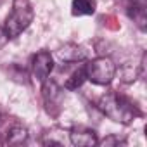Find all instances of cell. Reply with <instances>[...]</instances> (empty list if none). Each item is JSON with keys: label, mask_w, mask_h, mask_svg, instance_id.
I'll return each mask as SVG.
<instances>
[{"label": "cell", "mask_w": 147, "mask_h": 147, "mask_svg": "<svg viewBox=\"0 0 147 147\" xmlns=\"http://www.w3.org/2000/svg\"><path fill=\"white\" fill-rule=\"evenodd\" d=\"M99 109L102 111V114H106L109 119L121 123V125H128L133 121L135 116H138L137 107L123 95L116 94V92H109L104 94L99 99Z\"/></svg>", "instance_id": "obj_1"}, {"label": "cell", "mask_w": 147, "mask_h": 147, "mask_svg": "<svg viewBox=\"0 0 147 147\" xmlns=\"http://www.w3.org/2000/svg\"><path fill=\"white\" fill-rule=\"evenodd\" d=\"M33 18H35V11H33V5L30 0H14L12 9H11L7 19H5V24H4L7 36L9 38L19 36L24 30H28Z\"/></svg>", "instance_id": "obj_2"}, {"label": "cell", "mask_w": 147, "mask_h": 147, "mask_svg": "<svg viewBox=\"0 0 147 147\" xmlns=\"http://www.w3.org/2000/svg\"><path fill=\"white\" fill-rule=\"evenodd\" d=\"M87 80L95 85H109L116 75V64L109 57H95L85 64Z\"/></svg>", "instance_id": "obj_3"}, {"label": "cell", "mask_w": 147, "mask_h": 147, "mask_svg": "<svg viewBox=\"0 0 147 147\" xmlns=\"http://www.w3.org/2000/svg\"><path fill=\"white\" fill-rule=\"evenodd\" d=\"M54 69V57L49 50H40L31 59V76L43 83Z\"/></svg>", "instance_id": "obj_4"}, {"label": "cell", "mask_w": 147, "mask_h": 147, "mask_svg": "<svg viewBox=\"0 0 147 147\" xmlns=\"http://www.w3.org/2000/svg\"><path fill=\"white\" fill-rule=\"evenodd\" d=\"M69 142L73 145H78V147H92L99 140H97V133L94 130L80 126V128H73L69 131Z\"/></svg>", "instance_id": "obj_5"}, {"label": "cell", "mask_w": 147, "mask_h": 147, "mask_svg": "<svg viewBox=\"0 0 147 147\" xmlns=\"http://www.w3.org/2000/svg\"><path fill=\"white\" fill-rule=\"evenodd\" d=\"M85 55H87L85 50L76 43H67L57 50V57L62 62H78V61H83Z\"/></svg>", "instance_id": "obj_6"}, {"label": "cell", "mask_w": 147, "mask_h": 147, "mask_svg": "<svg viewBox=\"0 0 147 147\" xmlns=\"http://www.w3.org/2000/svg\"><path fill=\"white\" fill-rule=\"evenodd\" d=\"M26 140H28V130L19 123H14L5 131V144L9 145H21V144H26Z\"/></svg>", "instance_id": "obj_7"}, {"label": "cell", "mask_w": 147, "mask_h": 147, "mask_svg": "<svg viewBox=\"0 0 147 147\" xmlns=\"http://www.w3.org/2000/svg\"><path fill=\"white\" fill-rule=\"evenodd\" d=\"M97 9V0H73L71 14L73 16H92Z\"/></svg>", "instance_id": "obj_8"}, {"label": "cell", "mask_w": 147, "mask_h": 147, "mask_svg": "<svg viewBox=\"0 0 147 147\" xmlns=\"http://www.w3.org/2000/svg\"><path fill=\"white\" fill-rule=\"evenodd\" d=\"M85 82H87V71H85V66H80V67H76L71 73L69 78H66L64 87L67 90H78Z\"/></svg>", "instance_id": "obj_9"}, {"label": "cell", "mask_w": 147, "mask_h": 147, "mask_svg": "<svg viewBox=\"0 0 147 147\" xmlns=\"http://www.w3.org/2000/svg\"><path fill=\"white\" fill-rule=\"evenodd\" d=\"M130 16L133 18V21L142 30L145 28V9H144V5H131L130 7Z\"/></svg>", "instance_id": "obj_10"}, {"label": "cell", "mask_w": 147, "mask_h": 147, "mask_svg": "<svg viewBox=\"0 0 147 147\" xmlns=\"http://www.w3.org/2000/svg\"><path fill=\"white\" fill-rule=\"evenodd\" d=\"M7 40H9V36H7V33H5L4 26H0V49H2V47L7 43Z\"/></svg>", "instance_id": "obj_11"}, {"label": "cell", "mask_w": 147, "mask_h": 147, "mask_svg": "<svg viewBox=\"0 0 147 147\" xmlns=\"http://www.w3.org/2000/svg\"><path fill=\"white\" fill-rule=\"evenodd\" d=\"M133 2H140V0H133Z\"/></svg>", "instance_id": "obj_12"}, {"label": "cell", "mask_w": 147, "mask_h": 147, "mask_svg": "<svg viewBox=\"0 0 147 147\" xmlns=\"http://www.w3.org/2000/svg\"><path fill=\"white\" fill-rule=\"evenodd\" d=\"M0 114H2V109H0Z\"/></svg>", "instance_id": "obj_13"}]
</instances>
